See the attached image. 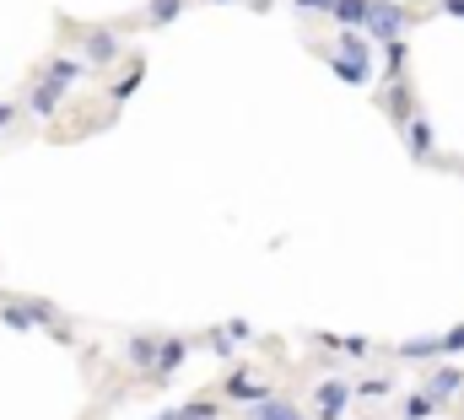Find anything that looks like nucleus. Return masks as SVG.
Here are the masks:
<instances>
[{
  "instance_id": "1",
  "label": "nucleus",
  "mask_w": 464,
  "mask_h": 420,
  "mask_svg": "<svg viewBox=\"0 0 464 420\" xmlns=\"http://www.w3.org/2000/svg\"><path fill=\"white\" fill-rule=\"evenodd\" d=\"M411 22H416V16H411L400 0H372V5H367V22H362V38L383 49V43L405 38V27H411Z\"/></svg>"
},
{
  "instance_id": "2",
  "label": "nucleus",
  "mask_w": 464,
  "mask_h": 420,
  "mask_svg": "<svg viewBox=\"0 0 464 420\" xmlns=\"http://www.w3.org/2000/svg\"><path fill=\"white\" fill-rule=\"evenodd\" d=\"M189 361V339L184 334H162L157 339V361H151V372H146V383H168V377H179V367Z\"/></svg>"
},
{
  "instance_id": "3",
  "label": "nucleus",
  "mask_w": 464,
  "mask_h": 420,
  "mask_svg": "<svg viewBox=\"0 0 464 420\" xmlns=\"http://www.w3.org/2000/svg\"><path fill=\"white\" fill-rule=\"evenodd\" d=\"M351 399H356V388H351L346 377H324V383L314 388V415L319 420H341L351 410Z\"/></svg>"
},
{
  "instance_id": "4",
  "label": "nucleus",
  "mask_w": 464,
  "mask_h": 420,
  "mask_svg": "<svg viewBox=\"0 0 464 420\" xmlns=\"http://www.w3.org/2000/svg\"><path fill=\"white\" fill-rule=\"evenodd\" d=\"M265 394H270V388L259 383V372H254V361H243V367H232V372H227V383H222V399H232V405H243V410H248V405H259Z\"/></svg>"
},
{
  "instance_id": "5",
  "label": "nucleus",
  "mask_w": 464,
  "mask_h": 420,
  "mask_svg": "<svg viewBox=\"0 0 464 420\" xmlns=\"http://www.w3.org/2000/svg\"><path fill=\"white\" fill-rule=\"evenodd\" d=\"M82 54H87V65H114L124 54V38L114 27H82Z\"/></svg>"
},
{
  "instance_id": "6",
  "label": "nucleus",
  "mask_w": 464,
  "mask_h": 420,
  "mask_svg": "<svg viewBox=\"0 0 464 420\" xmlns=\"http://www.w3.org/2000/svg\"><path fill=\"white\" fill-rule=\"evenodd\" d=\"M378 108L405 129L411 119H416V92H411V81H383V92H378Z\"/></svg>"
},
{
  "instance_id": "7",
  "label": "nucleus",
  "mask_w": 464,
  "mask_h": 420,
  "mask_svg": "<svg viewBox=\"0 0 464 420\" xmlns=\"http://www.w3.org/2000/svg\"><path fill=\"white\" fill-rule=\"evenodd\" d=\"M400 135H405V151H411V162H432V157H438V129H432V119H421V113H416V119H411Z\"/></svg>"
},
{
  "instance_id": "8",
  "label": "nucleus",
  "mask_w": 464,
  "mask_h": 420,
  "mask_svg": "<svg viewBox=\"0 0 464 420\" xmlns=\"http://www.w3.org/2000/svg\"><path fill=\"white\" fill-rule=\"evenodd\" d=\"M421 394L438 399V405H449L454 394H464V367H432L427 383H421Z\"/></svg>"
},
{
  "instance_id": "9",
  "label": "nucleus",
  "mask_w": 464,
  "mask_h": 420,
  "mask_svg": "<svg viewBox=\"0 0 464 420\" xmlns=\"http://www.w3.org/2000/svg\"><path fill=\"white\" fill-rule=\"evenodd\" d=\"M297 415H303V410H297V399H286V394H276V388H270L259 405H248V410H243V420H297Z\"/></svg>"
},
{
  "instance_id": "10",
  "label": "nucleus",
  "mask_w": 464,
  "mask_h": 420,
  "mask_svg": "<svg viewBox=\"0 0 464 420\" xmlns=\"http://www.w3.org/2000/svg\"><path fill=\"white\" fill-rule=\"evenodd\" d=\"M400 361H411V367H443V345H438V334H427V339H405V345H400Z\"/></svg>"
},
{
  "instance_id": "11",
  "label": "nucleus",
  "mask_w": 464,
  "mask_h": 420,
  "mask_svg": "<svg viewBox=\"0 0 464 420\" xmlns=\"http://www.w3.org/2000/svg\"><path fill=\"white\" fill-rule=\"evenodd\" d=\"M367 5H372V0H330V11H324V16H330L341 33H362V22H367Z\"/></svg>"
},
{
  "instance_id": "12",
  "label": "nucleus",
  "mask_w": 464,
  "mask_h": 420,
  "mask_svg": "<svg viewBox=\"0 0 464 420\" xmlns=\"http://www.w3.org/2000/svg\"><path fill=\"white\" fill-rule=\"evenodd\" d=\"M124 361L146 377V372H151V361H157V334H130V339H124Z\"/></svg>"
},
{
  "instance_id": "13",
  "label": "nucleus",
  "mask_w": 464,
  "mask_h": 420,
  "mask_svg": "<svg viewBox=\"0 0 464 420\" xmlns=\"http://www.w3.org/2000/svg\"><path fill=\"white\" fill-rule=\"evenodd\" d=\"M60 103H65V87H60V81H38V87H33V98H27V108H33L38 119H54Z\"/></svg>"
},
{
  "instance_id": "14",
  "label": "nucleus",
  "mask_w": 464,
  "mask_h": 420,
  "mask_svg": "<svg viewBox=\"0 0 464 420\" xmlns=\"http://www.w3.org/2000/svg\"><path fill=\"white\" fill-rule=\"evenodd\" d=\"M324 65H330L341 81H351V87H367V81H372V60H341V54H324Z\"/></svg>"
},
{
  "instance_id": "15",
  "label": "nucleus",
  "mask_w": 464,
  "mask_h": 420,
  "mask_svg": "<svg viewBox=\"0 0 464 420\" xmlns=\"http://www.w3.org/2000/svg\"><path fill=\"white\" fill-rule=\"evenodd\" d=\"M87 76V60H71V54H54L49 65H44V81H60V87H71V81H82Z\"/></svg>"
},
{
  "instance_id": "16",
  "label": "nucleus",
  "mask_w": 464,
  "mask_h": 420,
  "mask_svg": "<svg viewBox=\"0 0 464 420\" xmlns=\"http://www.w3.org/2000/svg\"><path fill=\"white\" fill-rule=\"evenodd\" d=\"M405 65H411V43L405 38L383 43V81H405Z\"/></svg>"
},
{
  "instance_id": "17",
  "label": "nucleus",
  "mask_w": 464,
  "mask_h": 420,
  "mask_svg": "<svg viewBox=\"0 0 464 420\" xmlns=\"http://www.w3.org/2000/svg\"><path fill=\"white\" fill-rule=\"evenodd\" d=\"M227 410H222V399H211V394H200V399H189V405H179L173 410V420H222Z\"/></svg>"
},
{
  "instance_id": "18",
  "label": "nucleus",
  "mask_w": 464,
  "mask_h": 420,
  "mask_svg": "<svg viewBox=\"0 0 464 420\" xmlns=\"http://www.w3.org/2000/svg\"><path fill=\"white\" fill-rule=\"evenodd\" d=\"M330 54H341V60H372V43H367L362 33H341Z\"/></svg>"
},
{
  "instance_id": "19",
  "label": "nucleus",
  "mask_w": 464,
  "mask_h": 420,
  "mask_svg": "<svg viewBox=\"0 0 464 420\" xmlns=\"http://www.w3.org/2000/svg\"><path fill=\"white\" fill-rule=\"evenodd\" d=\"M184 16V0H146V22L151 27H168V22H179Z\"/></svg>"
},
{
  "instance_id": "20",
  "label": "nucleus",
  "mask_w": 464,
  "mask_h": 420,
  "mask_svg": "<svg viewBox=\"0 0 464 420\" xmlns=\"http://www.w3.org/2000/svg\"><path fill=\"white\" fill-rule=\"evenodd\" d=\"M438 410H443L438 399H427V394H411V399H405V410H400V420H427V415H438Z\"/></svg>"
},
{
  "instance_id": "21",
  "label": "nucleus",
  "mask_w": 464,
  "mask_h": 420,
  "mask_svg": "<svg viewBox=\"0 0 464 420\" xmlns=\"http://www.w3.org/2000/svg\"><path fill=\"white\" fill-rule=\"evenodd\" d=\"M140 76H146V60H140V54H135V60H130V76H124V81H119L114 92H109V98H114V103H124V98H130V92H135V87H140Z\"/></svg>"
},
{
  "instance_id": "22",
  "label": "nucleus",
  "mask_w": 464,
  "mask_h": 420,
  "mask_svg": "<svg viewBox=\"0 0 464 420\" xmlns=\"http://www.w3.org/2000/svg\"><path fill=\"white\" fill-rule=\"evenodd\" d=\"M206 345H211V356H217V361H237V345L227 339V329H211V334H206Z\"/></svg>"
},
{
  "instance_id": "23",
  "label": "nucleus",
  "mask_w": 464,
  "mask_h": 420,
  "mask_svg": "<svg viewBox=\"0 0 464 420\" xmlns=\"http://www.w3.org/2000/svg\"><path fill=\"white\" fill-rule=\"evenodd\" d=\"M319 345H330V350H346V356H367V350H372L367 339H341V334H319Z\"/></svg>"
},
{
  "instance_id": "24",
  "label": "nucleus",
  "mask_w": 464,
  "mask_h": 420,
  "mask_svg": "<svg viewBox=\"0 0 464 420\" xmlns=\"http://www.w3.org/2000/svg\"><path fill=\"white\" fill-rule=\"evenodd\" d=\"M389 388H394L389 377H367V383H356V394H362V399H389Z\"/></svg>"
},
{
  "instance_id": "25",
  "label": "nucleus",
  "mask_w": 464,
  "mask_h": 420,
  "mask_svg": "<svg viewBox=\"0 0 464 420\" xmlns=\"http://www.w3.org/2000/svg\"><path fill=\"white\" fill-rule=\"evenodd\" d=\"M438 345H443V356H464V323H454L449 334H438Z\"/></svg>"
},
{
  "instance_id": "26",
  "label": "nucleus",
  "mask_w": 464,
  "mask_h": 420,
  "mask_svg": "<svg viewBox=\"0 0 464 420\" xmlns=\"http://www.w3.org/2000/svg\"><path fill=\"white\" fill-rule=\"evenodd\" d=\"M227 339H232V345L254 339V323H248V318H232V323H227Z\"/></svg>"
},
{
  "instance_id": "27",
  "label": "nucleus",
  "mask_w": 464,
  "mask_h": 420,
  "mask_svg": "<svg viewBox=\"0 0 464 420\" xmlns=\"http://www.w3.org/2000/svg\"><path fill=\"white\" fill-rule=\"evenodd\" d=\"M297 16H314V11H330V0H292Z\"/></svg>"
},
{
  "instance_id": "28",
  "label": "nucleus",
  "mask_w": 464,
  "mask_h": 420,
  "mask_svg": "<svg viewBox=\"0 0 464 420\" xmlns=\"http://www.w3.org/2000/svg\"><path fill=\"white\" fill-rule=\"evenodd\" d=\"M438 11H443V16H459V22H464V0H438Z\"/></svg>"
},
{
  "instance_id": "29",
  "label": "nucleus",
  "mask_w": 464,
  "mask_h": 420,
  "mask_svg": "<svg viewBox=\"0 0 464 420\" xmlns=\"http://www.w3.org/2000/svg\"><path fill=\"white\" fill-rule=\"evenodd\" d=\"M16 119V103H0V124H11Z\"/></svg>"
},
{
  "instance_id": "30",
  "label": "nucleus",
  "mask_w": 464,
  "mask_h": 420,
  "mask_svg": "<svg viewBox=\"0 0 464 420\" xmlns=\"http://www.w3.org/2000/svg\"><path fill=\"white\" fill-rule=\"evenodd\" d=\"M211 5H232V0H211Z\"/></svg>"
},
{
  "instance_id": "31",
  "label": "nucleus",
  "mask_w": 464,
  "mask_h": 420,
  "mask_svg": "<svg viewBox=\"0 0 464 420\" xmlns=\"http://www.w3.org/2000/svg\"><path fill=\"white\" fill-rule=\"evenodd\" d=\"M297 420H308V415H297Z\"/></svg>"
}]
</instances>
